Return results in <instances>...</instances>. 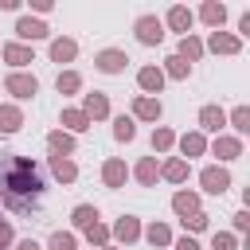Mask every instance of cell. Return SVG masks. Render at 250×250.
<instances>
[{
    "label": "cell",
    "mask_w": 250,
    "mask_h": 250,
    "mask_svg": "<svg viewBox=\"0 0 250 250\" xmlns=\"http://www.w3.org/2000/svg\"><path fill=\"white\" fill-rule=\"evenodd\" d=\"M199 125H203L207 133H219V129L227 125V113H223L219 105H203V109H199Z\"/></svg>",
    "instance_id": "9a60e30c"
},
{
    "label": "cell",
    "mask_w": 250,
    "mask_h": 250,
    "mask_svg": "<svg viewBox=\"0 0 250 250\" xmlns=\"http://www.w3.org/2000/svg\"><path fill=\"white\" fill-rule=\"evenodd\" d=\"M199 20H203L207 27H215V31H219V27H223V20H227V8H223V4H215V0H207V4L199 8Z\"/></svg>",
    "instance_id": "2e32d148"
},
{
    "label": "cell",
    "mask_w": 250,
    "mask_h": 250,
    "mask_svg": "<svg viewBox=\"0 0 250 250\" xmlns=\"http://www.w3.org/2000/svg\"><path fill=\"white\" fill-rule=\"evenodd\" d=\"M0 55H4V62H12V66H27V62H31V47H23V43H8Z\"/></svg>",
    "instance_id": "d6986e66"
},
{
    "label": "cell",
    "mask_w": 250,
    "mask_h": 250,
    "mask_svg": "<svg viewBox=\"0 0 250 250\" xmlns=\"http://www.w3.org/2000/svg\"><path fill=\"white\" fill-rule=\"evenodd\" d=\"M109 234H113L117 242H125V246H133V242L141 238V223H137L133 215H121V219L113 223V230H109Z\"/></svg>",
    "instance_id": "8992f818"
},
{
    "label": "cell",
    "mask_w": 250,
    "mask_h": 250,
    "mask_svg": "<svg viewBox=\"0 0 250 250\" xmlns=\"http://www.w3.org/2000/svg\"><path fill=\"white\" fill-rule=\"evenodd\" d=\"M137 86L145 90V98H148V94H160V86H164L160 66H141V70H137Z\"/></svg>",
    "instance_id": "ba28073f"
},
{
    "label": "cell",
    "mask_w": 250,
    "mask_h": 250,
    "mask_svg": "<svg viewBox=\"0 0 250 250\" xmlns=\"http://www.w3.org/2000/svg\"><path fill=\"white\" fill-rule=\"evenodd\" d=\"M62 125H66L70 133H86V129H90V117H86L82 109H62Z\"/></svg>",
    "instance_id": "4316f807"
},
{
    "label": "cell",
    "mask_w": 250,
    "mask_h": 250,
    "mask_svg": "<svg viewBox=\"0 0 250 250\" xmlns=\"http://www.w3.org/2000/svg\"><path fill=\"white\" fill-rule=\"evenodd\" d=\"M133 176H137V184L152 188V184H156V176H160V168H156V160H152V156H145V160L133 168Z\"/></svg>",
    "instance_id": "44dd1931"
},
{
    "label": "cell",
    "mask_w": 250,
    "mask_h": 250,
    "mask_svg": "<svg viewBox=\"0 0 250 250\" xmlns=\"http://www.w3.org/2000/svg\"><path fill=\"white\" fill-rule=\"evenodd\" d=\"M82 113H86L90 121H102V117H109V98H105V94H86V102H82Z\"/></svg>",
    "instance_id": "7c38bea8"
},
{
    "label": "cell",
    "mask_w": 250,
    "mask_h": 250,
    "mask_svg": "<svg viewBox=\"0 0 250 250\" xmlns=\"http://www.w3.org/2000/svg\"><path fill=\"white\" fill-rule=\"evenodd\" d=\"M176 250H199V242H195V238H180V242H176Z\"/></svg>",
    "instance_id": "60d3db41"
},
{
    "label": "cell",
    "mask_w": 250,
    "mask_h": 250,
    "mask_svg": "<svg viewBox=\"0 0 250 250\" xmlns=\"http://www.w3.org/2000/svg\"><path fill=\"white\" fill-rule=\"evenodd\" d=\"M211 246H215V250H234V246H238V238H234L230 230H215V238H211Z\"/></svg>",
    "instance_id": "8d00e7d4"
},
{
    "label": "cell",
    "mask_w": 250,
    "mask_h": 250,
    "mask_svg": "<svg viewBox=\"0 0 250 250\" xmlns=\"http://www.w3.org/2000/svg\"><path fill=\"white\" fill-rule=\"evenodd\" d=\"M207 47L215 51V55H238V35H227V31H211V39H207Z\"/></svg>",
    "instance_id": "8fae6325"
},
{
    "label": "cell",
    "mask_w": 250,
    "mask_h": 250,
    "mask_svg": "<svg viewBox=\"0 0 250 250\" xmlns=\"http://www.w3.org/2000/svg\"><path fill=\"white\" fill-rule=\"evenodd\" d=\"M125 62H129V55H125V51H117V47L98 51V59H94V66H98L102 74H121V70H125Z\"/></svg>",
    "instance_id": "5b68a950"
},
{
    "label": "cell",
    "mask_w": 250,
    "mask_h": 250,
    "mask_svg": "<svg viewBox=\"0 0 250 250\" xmlns=\"http://www.w3.org/2000/svg\"><path fill=\"white\" fill-rule=\"evenodd\" d=\"M191 20H195V16H191V12L184 8V4H176V8L168 12V27H172V31H180V35H188V27H191Z\"/></svg>",
    "instance_id": "ac0fdd59"
},
{
    "label": "cell",
    "mask_w": 250,
    "mask_h": 250,
    "mask_svg": "<svg viewBox=\"0 0 250 250\" xmlns=\"http://www.w3.org/2000/svg\"><path fill=\"white\" fill-rule=\"evenodd\" d=\"M16 35H20V39H47L51 31H47V23H43V20L20 16V23H16Z\"/></svg>",
    "instance_id": "30bf717a"
},
{
    "label": "cell",
    "mask_w": 250,
    "mask_h": 250,
    "mask_svg": "<svg viewBox=\"0 0 250 250\" xmlns=\"http://www.w3.org/2000/svg\"><path fill=\"white\" fill-rule=\"evenodd\" d=\"M16 250H39V242H35V238H23V242H20Z\"/></svg>",
    "instance_id": "b9f144b4"
},
{
    "label": "cell",
    "mask_w": 250,
    "mask_h": 250,
    "mask_svg": "<svg viewBox=\"0 0 250 250\" xmlns=\"http://www.w3.org/2000/svg\"><path fill=\"white\" fill-rule=\"evenodd\" d=\"M8 242H12V227H8V223H4V219H0V250H4V246H8Z\"/></svg>",
    "instance_id": "f35d334b"
},
{
    "label": "cell",
    "mask_w": 250,
    "mask_h": 250,
    "mask_svg": "<svg viewBox=\"0 0 250 250\" xmlns=\"http://www.w3.org/2000/svg\"><path fill=\"white\" fill-rule=\"evenodd\" d=\"M47 250H78V238L70 230H55L51 242H47Z\"/></svg>",
    "instance_id": "f546056e"
},
{
    "label": "cell",
    "mask_w": 250,
    "mask_h": 250,
    "mask_svg": "<svg viewBox=\"0 0 250 250\" xmlns=\"http://www.w3.org/2000/svg\"><path fill=\"white\" fill-rule=\"evenodd\" d=\"M47 145H51V152H55V156L74 152V137H70V133H62V129H55V133L47 137Z\"/></svg>",
    "instance_id": "484cf974"
},
{
    "label": "cell",
    "mask_w": 250,
    "mask_h": 250,
    "mask_svg": "<svg viewBox=\"0 0 250 250\" xmlns=\"http://www.w3.org/2000/svg\"><path fill=\"white\" fill-rule=\"evenodd\" d=\"M0 191H4V203L12 211L39 207V195H43L39 164L27 156H16V152H0Z\"/></svg>",
    "instance_id": "6da1fadb"
},
{
    "label": "cell",
    "mask_w": 250,
    "mask_h": 250,
    "mask_svg": "<svg viewBox=\"0 0 250 250\" xmlns=\"http://www.w3.org/2000/svg\"><path fill=\"white\" fill-rule=\"evenodd\" d=\"M55 86H59V94H78V90H82V78H78L74 70H62Z\"/></svg>",
    "instance_id": "4dcf8cb0"
},
{
    "label": "cell",
    "mask_w": 250,
    "mask_h": 250,
    "mask_svg": "<svg viewBox=\"0 0 250 250\" xmlns=\"http://www.w3.org/2000/svg\"><path fill=\"white\" fill-rule=\"evenodd\" d=\"M172 145H176V133H172V129H164V125H160V129H156V133H152V148H156V152H168V148H172Z\"/></svg>",
    "instance_id": "836d02e7"
},
{
    "label": "cell",
    "mask_w": 250,
    "mask_h": 250,
    "mask_svg": "<svg viewBox=\"0 0 250 250\" xmlns=\"http://www.w3.org/2000/svg\"><path fill=\"white\" fill-rule=\"evenodd\" d=\"M160 176H164V180H172V184H184V180H188V160H180V156H172V160H164V168H160Z\"/></svg>",
    "instance_id": "7402d4cb"
},
{
    "label": "cell",
    "mask_w": 250,
    "mask_h": 250,
    "mask_svg": "<svg viewBox=\"0 0 250 250\" xmlns=\"http://www.w3.org/2000/svg\"><path fill=\"white\" fill-rule=\"evenodd\" d=\"M102 250H113V246H102Z\"/></svg>",
    "instance_id": "7bdbcfd3"
},
{
    "label": "cell",
    "mask_w": 250,
    "mask_h": 250,
    "mask_svg": "<svg viewBox=\"0 0 250 250\" xmlns=\"http://www.w3.org/2000/svg\"><path fill=\"white\" fill-rule=\"evenodd\" d=\"M86 242L90 246H109V227H102V223L86 227Z\"/></svg>",
    "instance_id": "e575fe53"
},
{
    "label": "cell",
    "mask_w": 250,
    "mask_h": 250,
    "mask_svg": "<svg viewBox=\"0 0 250 250\" xmlns=\"http://www.w3.org/2000/svg\"><path fill=\"white\" fill-rule=\"evenodd\" d=\"M51 172H55V180H62V184H74V180H78V164H74L70 156H51Z\"/></svg>",
    "instance_id": "5bb4252c"
},
{
    "label": "cell",
    "mask_w": 250,
    "mask_h": 250,
    "mask_svg": "<svg viewBox=\"0 0 250 250\" xmlns=\"http://www.w3.org/2000/svg\"><path fill=\"white\" fill-rule=\"evenodd\" d=\"M211 152H215L219 160H238V156H242V141H238V137L219 133V137H215V145H211Z\"/></svg>",
    "instance_id": "52a82bcc"
},
{
    "label": "cell",
    "mask_w": 250,
    "mask_h": 250,
    "mask_svg": "<svg viewBox=\"0 0 250 250\" xmlns=\"http://www.w3.org/2000/svg\"><path fill=\"white\" fill-rule=\"evenodd\" d=\"M20 125H23L20 105H0V133H16Z\"/></svg>",
    "instance_id": "603a6c76"
},
{
    "label": "cell",
    "mask_w": 250,
    "mask_h": 250,
    "mask_svg": "<svg viewBox=\"0 0 250 250\" xmlns=\"http://www.w3.org/2000/svg\"><path fill=\"white\" fill-rule=\"evenodd\" d=\"M172 211H176L180 219L199 215V195H195V191H176V195H172Z\"/></svg>",
    "instance_id": "9c48e42d"
},
{
    "label": "cell",
    "mask_w": 250,
    "mask_h": 250,
    "mask_svg": "<svg viewBox=\"0 0 250 250\" xmlns=\"http://www.w3.org/2000/svg\"><path fill=\"white\" fill-rule=\"evenodd\" d=\"M199 184H203V191H211V195H223V191L230 188V172L211 164V168H203V172H199Z\"/></svg>",
    "instance_id": "3957f363"
},
{
    "label": "cell",
    "mask_w": 250,
    "mask_h": 250,
    "mask_svg": "<svg viewBox=\"0 0 250 250\" xmlns=\"http://www.w3.org/2000/svg\"><path fill=\"white\" fill-rule=\"evenodd\" d=\"M160 74H168V78H180V82H184V78L191 74V66H188V62L180 59V55H172V59L164 62V70H160Z\"/></svg>",
    "instance_id": "f1b7e54d"
},
{
    "label": "cell",
    "mask_w": 250,
    "mask_h": 250,
    "mask_svg": "<svg viewBox=\"0 0 250 250\" xmlns=\"http://www.w3.org/2000/svg\"><path fill=\"white\" fill-rule=\"evenodd\" d=\"M180 152H184V156H203V152H207L203 133H184V137H180Z\"/></svg>",
    "instance_id": "ffe728a7"
},
{
    "label": "cell",
    "mask_w": 250,
    "mask_h": 250,
    "mask_svg": "<svg viewBox=\"0 0 250 250\" xmlns=\"http://www.w3.org/2000/svg\"><path fill=\"white\" fill-rule=\"evenodd\" d=\"M70 219H74V227H78V230H86V227H94V223H98V207H90V203H78Z\"/></svg>",
    "instance_id": "83f0119b"
},
{
    "label": "cell",
    "mask_w": 250,
    "mask_h": 250,
    "mask_svg": "<svg viewBox=\"0 0 250 250\" xmlns=\"http://www.w3.org/2000/svg\"><path fill=\"white\" fill-rule=\"evenodd\" d=\"M74 55H78V43H74V39H55V43H51V59H55V62H70Z\"/></svg>",
    "instance_id": "cb8c5ba5"
},
{
    "label": "cell",
    "mask_w": 250,
    "mask_h": 250,
    "mask_svg": "<svg viewBox=\"0 0 250 250\" xmlns=\"http://www.w3.org/2000/svg\"><path fill=\"white\" fill-rule=\"evenodd\" d=\"M113 137H117V141H133V137H137L133 117H117V121H113Z\"/></svg>",
    "instance_id": "d6a6232c"
},
{
    "label": "cell",
    "mask_w": 250,
    "mask_h": 250,
    "mask_svg": "<svg viewBox=\"0 0 250 250\" xmlns=\"http://www.w3.org/2000/svg\"><path fill=\"white\" fill-rule=\"evenodd\" d=\"M125 176H129V168H125V160H105L102 164V180H105V188H121L125 184Z\"/></svg>",
    "instance_id": "4fadbf2b"
},
{
    "label": "cell",
    "mask_w": 250,
    "mask_h": 250,
    "mask_svg": "<svg viewBox=\"0 0 250 250\" xmlns=\"http://www.w3.org/2000/svg\"><path fill=\"white\" fill-rule=\"evenodd\" d=\"M137 39H141L145 47H156V43L164 39V23H160L156 16H141V20H137Z\"/></svg>",
    "instance_id": "277c9868"
},
{
    "label": "cell",
    "mask_w": 250,
    "mask_h": 250,
    "mask_svg": "<svg viewBox=\"0 0 250 250\" xmlns=\"http://www.w3.org/2000/svg\"><path fill=\"white\" fill-rule=\"evenodd\" d=\"M230 125H234L238 133H250V109H246V105H238V109L230 113Z\"/></svg>",
    "instance_id": "d590c367"
},
{
    "label": "cell",
    "mask_w": 250,
    "mask_h": 250,
    "mask_svg": "<svg viewBox=\"0 0 250 250\" xmlns=\"http://www.w3.org/2000/svg\"><path fill=\"white\" fill-rule=\"evenodd\" d=\"M145 238H148L152 246H168V242H172V230H168L164 223H152V227L145 230Z\"/></svg>",
    "instance_id": "1f68e13d"
},
{
    "label": "cell",
    "mask_w": 250,
    "mask_h": 250,
    "mask_svg": "<svg viewBox=\"0 0 250 250\" xmlns=\"http://www.w3.org/2000/svg\"><path fill=\"white\" fill-rule=\"evenodd\" d=\"M176 55H180V59H184V62L191 66V62H195V59L203 55V43H199L195 35H184V39H180V51H176Z\"/></svg>",
    "instance_id": "d4e9b609"
},
{
    "label": "cell",
    "mask_w": 250,
    "mask_h": 250,
    "mask_svg": "<svg viewBox=\"0 0 250 250\" xmlns=\"http://www.w3.org/2000/svg\"><path fill=\"white\" fill-rule=\"evenodd\" d=\"M4 90H8L12 98H20V102H23V98H31V94L39 90V82H35V74H20V70H16V74H8V78H4Z\"/></svg>",
    "instance_id": "7a4b0ae2"
},
{
    "label": "cell",
    "mask_w": 250,
    "mask_h": 250,
    "mask_svg": "<svg viewBox=\"0 0 250 250\" xmlns=\"http://www.w3.org/2000/svg\"><path fill=\"white\" fill-rule=\"evenodd\" d=\"M246 227H250V215L238 211V215H234V230H246Z\"/></svg>",
    "instance_id": "ab89813d"
},
{
    "label": "cell",
    "mask_w": 250,
    "mask_h": 250,
    "mask_svg": "<svg viewBox=\"0 0 250 250\" xmlns=\"http://www.w3.org/2000/svg\"><path fill=\"white\" fill-rule=\"evenodd\" d=\"M184 227H188V230H207V215L199 211V215H191V219H184Z\"/></svg>",
    "instance_id": "74e56055"
},
{
    "label": "cell",
    "mask_w": 250,
    "mask_h": 250,
    "mask_svg": "<svg viewBox=\"0 0 250 250\" xmlns=\"http://www.w3.org/2000/svg\"><path fill=\"white\" fill-rule=\"evenodd\" d=\"M133 113H137L141 121H160V102H156V98H145V94H141V98L133 102Z\"/></svg>",
    "instance_id": "e0dca14e"
}]
</instances>
